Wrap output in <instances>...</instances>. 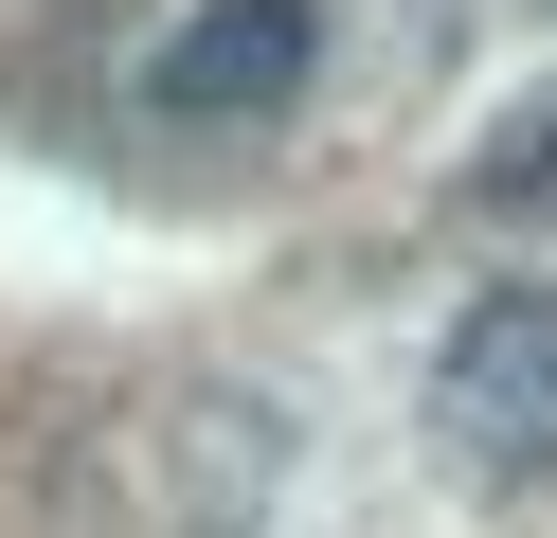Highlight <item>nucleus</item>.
Returning a JSON list of instances; mask_svg holds the SVG:
<instances>
[{"instance_id": "f257e3e1", "label": "nucleus", "mask_w": 557, "mask_h": 538, "mask_svg": "<svg viewBox=\"0 0 557 538\" xmlns=\"http://www.w3.org/2000/svg\"><path fill=\"white\" fill-rule=\"evenodd\" d=\"M306 90H324V0H162L126 54V108L162 143H252Z\"/></svg>"}, {"instance_id": "f03ea898", "label": "nucleus", "mask_w": 557, "mask_h": 538, "mask_svg": "<svg viewBox=\"0 0 557 538\" xmlns=\"http://www.w3.org/2000/svg\"><path fill=\"white\" fill-rule=\"evenodd\" d=\"M413 430H432V466H449V485H485V502L557 485V287H485V305L432 341Z\"/></svg>"}, {"instance_id": "7ed1b4c3", "label": "nucleus", "mask_w": 557, "mask_h": 538, "mask_svg": "<svg viewBox=\"0 0 557 538\" xmlns=\"http://www.w3.org/2000/svg\"><path fill=\"white\" fill-rule=\"evenodd\" d=\"M540 198H557V90H521L504 126L468 143V215H540Z\"/></svg>"}, {"instance_id": "20e7f679", "label": "nucleus", "mask_w": 557, "mask_h": 538, "mask_svg": "<svg viewBox=\"0 0 557 538\" xmlns=\"http://www.w3.org/2000/svg\"><path fill=\"white\" fill-rule=\"evenodd\" d=\"M540 18H557V0H540Z\"/></svg>"}]
</instances>
